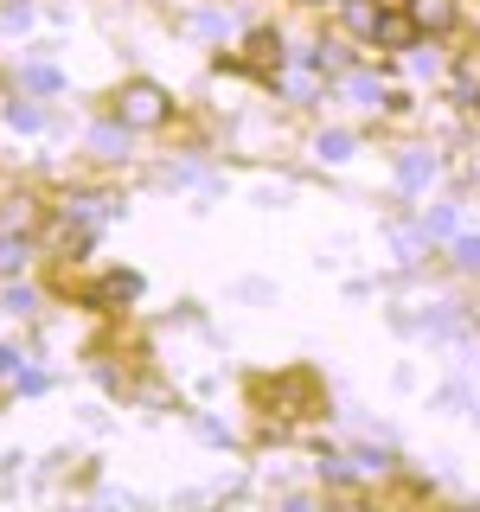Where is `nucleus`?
Wrapping results in <instances>:
<instances>
[{
  "label": "nucleus",
  "instance_id": "1",
  "mask_svg": "<svg viewBox=\"0 0 480 512\" xmlns=\"http://www.w3.org/2000/svg\"><path fill=\"white\" fill-rule=\"evenodd\" d=\"M116 116H122V128H160L167 122V90L160 84H128L116 96Z\"/></svg>",
  "mask_w": 480,
  "mask_h": 512
},
{
  "label": "nucleus",
  "instance_id": "2",
  "mask_svg": "<svg viewBox=\"0 0 480 512\" xmlns=\"http://www.w3.org/2000/svg\"><path fill=\"white\" fill-rule=\"evenodd\" d=\"M372 39L384 45V52H404V45L416 39V20H410V13H391V7H378V26H372Z\"/></svg>",
  "mask_w": 480,
  "mask_h": 512
},
{
  "label": "nucleus",
  "instance_id": "3",
  "mask_svg": "<svg viewBox=\"0 0 480 512\" xmlns=\"http://www.w3.org/2000/svg\"><path fill=\"white\" fill-rule=\"evenodd\" d=\"M410 20H416V26H429V32H442L448 20H455V7H448V0H416Z\"/></svg>",
  "mask_w": 480,
  "mask_h": 512
},
{
  "label": "nucleus",
  "instance_id": "4",
  "mask_svg": "<svg viewBox=\"0 0 480 512\" xmlns=\"http://www.w3.org/2000/svg\"><path fill=\"white\" fill-rule=\"evenodd\" d=\"M346 26L372 39V26H378V7H372V0H352V7H346Z\"/></svg>",
  "mask_w": 480,
  "mask_h": 512
},
{
  "label": "nucleus",
  "instance_id": "5",
  "mask_svg": "<svg viewBox=\"0 0 480 512\" xmlns=\"http://www.w3.org/2000/svg\"><path fill=\"white\" fill-rule=\"evenodd\" d=\"M135 288H141L135 276H109L103 288H96V301H128V295H135Z\"/></svg>",
  "mask_w": 480,
  "mask_h": 512
},
{
  "label": "nucleus",
  "instance_id": "6",
  "mask_svg": "<svg viewBox=\"0 0 480 512\" xmlns=\"http://www.w3.org/2000/svg\"><path fill=\"white\" fill-rule=\"evenodd\" d=\"M455 256H461V263L474 269V263H480V244H474V237H468V244H455Z\"/></svg>",
  "mask_w": 480,
  "mask_h": 512
}]
</instances>
